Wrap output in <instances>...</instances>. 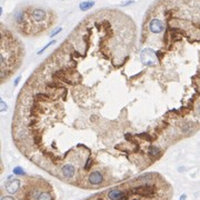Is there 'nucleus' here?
<instances>
[{"instance_id":"4468645a","label":"nucleus","mask_w":200,"mask_h":200,"mask_svg":"<svg viewBox=\"0 0 200 200\" xmlns=\"http://www.w3.org/2000/svg\"><path fill=\"white\" fill-rule=\"evenodd\" d=\"M48 98V95L47 94H42V92H38L36 95V99L38 100H42V99H47Z\"/></svg>"},{"instance_id":"f257e3e1","label":"nucleus","mask_w":200,"mask_h":200,"mask_svg":"<svg viewBox=\"0 0 200 200\" xmlns=\"http://www.w3.org/2000/svg\"><path fill=\"white\" fill-rule=\"evenodd\" d=\"M140 59H141V62L146 66H151L156 65L157 62V56H156V52L152 49L150 48H145L140 52Z\"/></svg>"},{"instance_id":"5701e85b","label":"nucleus","mask_w":200,"mask_h":200,"mask_svg":"<svg viewBox=\"0 0 200 200\" xmlns=\"http://www.w3.org/2000/svg\"><path fill=\"white\" fill-rule=\"evenodd\" d=\"M186 199H187V195H186V194H182V195L180 196L179 200H186Z\"/></svg>"},{"instance_id":"9d476101","label":"nucleus","mask_w":200,"mask_h":200,"mask_svg":"<svg viewBox=\"0 0 200 200\" xmlns=\"http://www.w3.org/2000/svg\"><path fill=\"white\" fill-rule=\"evenodd\" d=\"M95 6V2L94 1H84L79 5V8L81 11H87L89 10L90 8H92Z\"/></svg>"},{"instance_id":"dca6fc26","label":"nucleus","mask_w":200,"mask_h":200,"mask_svg":"<svg viewBox=\"0 0 200 200\" xmlns=\"http://www.w3.org/2000/svg\"><path fill=\"white\" fill-rule=\"evenodd\" d=\"M24 20V14L19 11V12H17V15H16V21H18V22H21Z\"/></svg>"},{"instance_id":"ddd939ff","label":"nucleus","mask_w":200,"mask_h":200,"mask_svg":"<svg viewBox=\"0 0 200 200\" xmlns=\"http://www.w3.org/2000/svg\"><path fill=\"white\" fill-rule=\"evenodd\" d=\"M54 44H56V40H52V41H50L49 44H47V45H46L45 47L42 48V49H41V50H39V51H38V55H41V54H42V52H44V51H45V50L47 49V48H49L50 46H51V45H54Z\"/></svg>"},{"instance_id":"20e7f679","label":"nucleus","mask_w":200,"mask_h":200,"mask_svg":"<svg viewBox=\"0 0 200 200\" xmlns=\"http://www.w3.org/2000/svg\"><path fill=\"white\" fill-rule=\"evenodd\" d=\"M88 181L94 186L100 185L104 181V176L99 171H92L88 177Z\"/></svg>"},{"instance_id":"a878e982","label":"nucleus","mask_w":200,"mask_h":200,"mask_svg":"<svg viewBox=\"0 0 200 200\" xmlns=\"http://www.w3.org/2000/svg\"><path fill=\"white\" fill-rule=\"evenodd\" d=\"M198 114H199V116H200V105H199V107H198Z\"/></svg>"},{"instance_id":"6ab92c4d","label":"nucleus","mask_w":200,"mask_h":200,"mask_svg":"<svg viewBox=\"0 0 200 200\" xmlns=\"http://www.w3.org/2000/svg\"><path fill=\"white\" fill-rule=\"evenodd\" d=\"M90 166H91V158H88V159H87V161H86V165H85V169L86 170H88L89 169V167Z\"/></svg>"},{"instance_id":"4be33fe9","label":"nucleus","mask_w":200,"mask_h":200,"mask_svg":"<svg viewBox=\"0 0 200 200\" xmlns=\"http://www.w3.org/2000/svg\"><path fill=\"white\" fill-rule=\"evenodd\" d=\"M20 79H21V76H19V77H17V78H16V80H15V87H16V86H18Z\"/></svg>"},{"instance_id":"39448f33","label":"nucleus","mask_w":200,"mask_h":200,"mask_svg":"<svg viewBox=\"0 0 200 200\" xmlns=\"http://www.w3.org/2000/svg\"><path fill=\"white\" fill-rule=\"evenodd\" d=\"M20 188V181L18 179L10 180L9 182L6 185V190L9 192V194H16Z\"/></svg>"},{"instance_id":"412c9836","label":"nucleus","mask_w":200,"mask_h":200,"mask_svg":"<svg viewBox=\"0 0 200 200\" xmlns=\"http://www.w3.org/2000/svg\"><path fill=\"white\" fill-rule=\"evenodd\" d=\"M141 137H142V138H145L146 140H151V137H149V135H148V134H142V135H141Z\"/></svg>"},{"instance_id":"9b49d317","label":"nucleus","mask_w":200,"mask_h":200,"mask_svg":"<svg viewBox=\"0 0 200 200\" xmlns=\"http://www.w3.org/2000/svg\"><path fill=\"white\" fill-rule=\"evenodd\" d=\"M14 174L17 176H25L26 175L25 170L22 169L21 167H15V168H14Z\"/></svg>"},{"instance_id":"423d86ee","label":"nucleus","mask_w":200,"mask_h":200,"mask_svg":"<svg viewBox=\"0 0 200 200\" xmlns=\"http://www.w3.org/2000/svg\"><path fill=\"white\" fill-rule=\"evenodd\" d=\"M108 197L110 200H122L126 197V194L119 189H112L108 192Z\"/></svg>"},{"instance_id":"b1692460","label":"nucleus","mask_w":200,"mask_h":200,"mask_svg":"<svg viewBox=\"0 0 200 200\" xmlns=\"http://www.w3.org/2000/svg\"><path fill=\"white\" fill-rule=\"evenodd\" d=\"M126 139L131 140V135H130V134H127V135H126Z\"/></svg>"},{"instance_id":"7ed1b4c3","label":"nucleus","mask_w":200,"mask_h":200,"mask_svg":"<svg viewBox=\"0 0 200 200\" xmlns=\"http://www.w3.org/2000/svg\"><path fill=\"white\" fill-rule=\"evenodd\" d=\"M149 30L154 34H160L165 30V24L164 21L159 19H152L149 22Z\"/></svg>"},{"instance_id":"0eeeda50","label":"nucleus","mask_w":200,"mask_h":200,"mask_svg":"<svg viewBox=\"0 0 200 200\" xmlns=\"http://www.w3.org/2000/svg\"><path fill=\"white\" fill-rule=\"evenodd\" d=\"M75 171H76L75 167L72 165H70V164H67V165H65L61 168V172H62L64 177H66V178H72L74 175H75Z\"/></svg>"},{"instance_id":"1a4fd4ad","label":"nucleus","mask_w":200,"mask_h":200,"mask_svg":"<svg viewBox=\"0 0 200 200\" xmlns=\"http://www.w3.org/2000/svg\"><path fill=\"white\" fill-rule=\"evenodd\" d=\"M148 154L154 158V157H158V156L161 154V150H160V148H158L157 146L152 145L148 148Z\"/></svg>"},{"instance_id":"f03ea898","label":"nucleus","mask_w":200,"mask_h":200,"mask_svg":"<svg viewBox=\"0 0 200 200\" xmlns=\"http://www.w3.org/2000/svg\"><path fill=\"white\" fill-rule=\"evenodd\" d=\"M132 191H134L135 194H137V195L142 196V197H151V196H154V194H155L154 187L150 185L139 186V187H137V188H134Z\"/></svg>"},{"instance_id":"393cba45","label":"nucleus","mask_w":200,"mask_h":200,"mask_svg":"<svg viewBox=\"0 0 200 200\" xmlns=\"http://www.w3.org/2000/svg\"><path fill=\"white\" fill-rule=\"evenodd\" d=\"M1 200H14V199H12L11 197H4V198H2Z\"/></svg>"},{"instance_id":"a211bd4d","label":"nucleus","mask_w":200,"mask_h":200,"mask_svg":"<svg viewBox=\"0 0 200 200\" xmlns=\"http://www.w3.org/2000/svg\"><path fill=\"white\" fill-rule=\"evenodd\" d=\"M0 105H1V110H2V111H7V109H8V106H7V104H6L4 100H1Z\"/></svg>"},{"instance_id":"6e6552de","label":"nucleus","mask_w":200,"mask_h":200,"mask_svg":"<svg viewBox=\"0 0 200 200\" xmlns=\"http://www.w3.org/2000/svg\"><path fill=\"white\" fill-rule=\"evenodd\" d=\"M31 17L36 21H42L46 18V11L42 9H35L31 12Z\"/></svg>"},{"instance_id":"f8f14e48","label":"nucleus","mask_w":200,"mask_h":200,"mask_svg":"<svg viewBox=\"0 0 200 200\" xmlns=\"http://www.w3.org/2000/svg\"><path fill=\"white\" fill-rule=\"evenodd\" d=\"M38 200H54V199H52V197L48 192H42V194H40Z\"/></svg>"},{"instance_id":"f3484780","label":"nucleus","mask_w":200,"mask_h":200,"mask_svg":"<svg viewBox=\"0 0 200 200\" xmlns=\"http://www.w3.org/2000/svg\"><path fill=\"white\" fill-rule=\"evenodd\" d=\"M61 30H62V28H61V27H59V28H57V29L54 30V31H52V32L50 34V37H51V38H52V37H55L56 35H58V34H59V32L61 31Z\"/></svg>"},{"instance_id":"aec40b11","label":"nucleus","mask_w":200,"mask_h":200,"mask_svg":"<svg viewBox=\"0 0 200 200\" xmlns=\"http://www.w3.org/2000/svg\"><path fill=\"white\" fill-rule=\"evenodd\" d=\"M135 1L134 0H128V1H126V2H124V4H121V7H125V6H128V5H132Z\"/></svg>"},{"instance_id":"2eb2a0df","label":"nucleus","mask_w":200,"mask_h":200,"mask_svg":"<svg viewBox=\"0 0 200 200\" xmlns=\"http://www.w3.org/2000/svg\"><path fill=\"white\" fill-rule=\"evenodd\" d=\"M181 130H182L184 134H188V132H190V130H191V127H190V125H188V124H185V125L182 126Z\"/></svg>"}]
</instances>
